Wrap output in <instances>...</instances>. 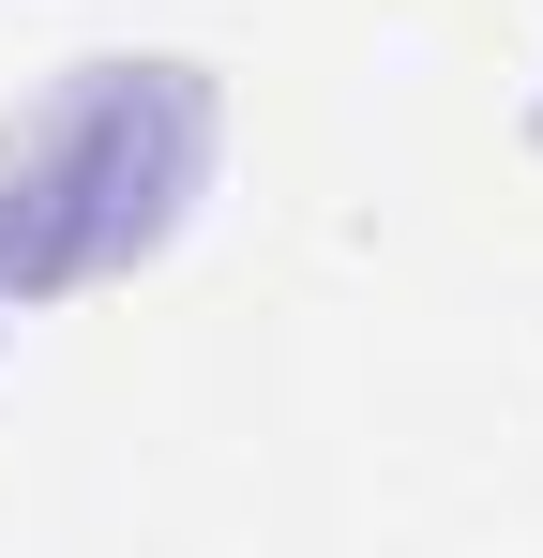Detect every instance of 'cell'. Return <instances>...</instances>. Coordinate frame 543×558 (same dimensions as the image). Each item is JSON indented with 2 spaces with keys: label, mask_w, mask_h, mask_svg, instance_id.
<instances>
[{
  "label": "cell",
  "mask_w": 543,
  "mask_h": 558,
  "mask_svg": "<svg viewBox=\"0 0 543 558\" xmlns=\"http://www.w3.org/2000/svg\"><path fill=\"white\" fill-rule=\"evenodd\" d=\"M196 151H212V106H196L181 61H90L76 92L0 151V272L15 287L121 272L196 196Z\"/></svg>",
  "instance_id": "cell-1"
}]
</instances>
